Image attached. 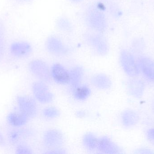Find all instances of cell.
Instances as JSON below:
<instances>
[{"instance_id":"cell-1","label":"cell","mask_w":154,"mask_h":154,"mask_svg":"<svg viewBox=\"0 0 154 154\" xmlns=\"http://www.w3.org/2000/svg\"><path fill=\"white\" fill-rule=\"evenodd\" d=\"M84 23L90 31L103 33L107 30L108 23L106 14L97 5L87 7L83 14Z\"/></svg>"},{"instance_id":"cell-2","label":"cell","mask_w":154,"mask_h":154,"mask_svg":"<svg viewBox=\"0 0 154 154\" xmlns=\"http://www.w3.org/2000/svg\"><path fill=\"white\" fill-rule=\"evenodd\" d=\"M82 38L95 55L103 57L109 52V43L103 33L90 30L83 34Z\"/></svg>"},{"instance_id":"cell-3","label":"cell","mask_w":154,"mask_h":154,"mask_svg":"<svg viewBox=\"0 0 154 154\" xmlns=\"http://www.w3.org/2000/svg\"><path fill=\"white\" fill-rule=\"evenodd\" d=\"M16 107L29 119L35 118L38 112L37 100L28 95H19L16 98Z\"/></svg>"},{"instance_id":"cell-4","label":"cell","mask_w":154,"mask_h":154,"mask_svg":"<svg viewBox=\"0 0 154 154\" xmlns=\"http://www.w3.org/2000/svg\"><path fill=\"white\" fill-rule=\"evenodd\" d=\"M120 66L123 71L130 78L136 77L140 73L137 61L130 52L125 49L120 51L119 55Z\"/></svg>"},{"instance_id":"cell-5","label":"cell","mask_w":154,"mask_h":154,"mask_svg":"<svg viewBox=\"0 0 154 154\" xmlns=\"http://www.w3.org/2000/svg\"><path fill=\"white\" fill-rule=\"evenodd\" d=\"M28 68L30 72L40 81L48 84L51 83L50 68L44 61L39 59L32 60L29 63Z\"/></svg>"},{"instance_id":"cell-6","label":"cell","mask_w":154,"mask_h":154,"mask_svg":"<svg viewBox=\"0 0 154 154\" xmlns=\"http://www.w3.org/2000/svg\"><path fill=\"white\" fill-rule=\"evenodd\" d=\"M45 47L49 54L56 57H65L69 54L70 49L58 36L52 35L45 41Z\"/></svg>"},{"instance_id":"cell-7","label":"cell","mask_w":154,"mask_h":154,"mask_svg":"<svg viewBox=\"0 0 154 154\" xmlns=\"http://www.w3.org/2000/svg\"><path fill=\"white\" fill-rule=\"evenodd\" d=\"M11 57L16 60H23L29 58L33 52V47L29 42L18 40L12 42L8 48Z\"/></svg>"},{"instance_id":"cell-8","label":"cell","mask_w":154,"mask_h":154,"mask_svg":"<svg viewBox=\"0 0 154 154\" xmlns=\"http://www.w3.org/2000/svg\"><path fill=\"white\" fill-rule=\"evenodd\" d=\"M32 91L35 99L41 104H48L53 101L54 94L48 84L43 81H35L32 86Z\"/></svg>"},{"instance_id":"cell-9","label":"cell","mask_w":154,"mask_h":154,"mask_svg":"<svg viewBox=\"0 0 154 154\" xmlns=\"http://www.w3.org/2000/svg\"><path fill=\"white\" fill-rule=\"evenodd\" d=\"M64 143V135L58 129H48L43 133L42 143L48 150L62 148Z\"/></svg>"},{"instance_id":"cell-10","label":"cell","mask_w":154,"mask_h":154,"mask_svg":"<svg viewBox=\"0 0 154 154\" xmlns=\"http://www.w3.org/2000/svg\"><path fill=\"white\" fill-rule=\"evenodd\" d=\"M99 153L122 154L125 153L124 150L110 137L103 136L99 137L97 149Z\"/></svg>"},{"instance_id":"cell-11","label":"cell","mask_w":154,"mask_h":154,"mask_svg":"<svg viewBox=\"0 0 154 154\" xmlns=\"http://www.w3.org/2000/svg\"><path fill=\"white\" fill-rule=\"evenodd\" d=\"M51 79L57 84L64 85L69 84V71L60 63H54L50 68Z\"/></svg>"},{"instance_id":"cell-12","label":"cell","mask_w":154,"mask_h":154,"mask_svg":"<svg viewBox=\"0 0 154 154\" xmlns=\"http://www.w3.org/2000/svg\"><path fill=\"white\" fill-rule=\"evenodd\" d=\"M140 72L148 81L154 83V61L147 57H141L137 60Z\"/></svg>"},{"instance_id":"cell-13","label":"cell","mask_w":154,"mask_h":154,"mask_svg":"<svg viewBox=\"0 0 154 154\" xmlns=\"http://www.w3.org/2000/svg\"><path fill=\"white\" fill-rule=\"evenodd\" d=\"M145 84L141 79L132 77L128 80L126 89L128 94L135 99L142 98L144 94Z\"/></svg>"},{"instance_id":"cell-14","label":"cell","mask_w":154,"mask_h":154,"mask_svg":"<svg viewBox=\"0 0 154 154\" xmlns=\"http://www.w3.org/2000/svg\"><path fill=\"white\" fill-rule=\"evenodd\" d=\"M120 120L124 128L130 129L138 124L140 122V115L134 109H126L120 114Z\"/></svg>"},{"instance_id":"cell-15","label":"cell","mask_w":154,"mask_h":154,"mask_svg":"<svg viewBox=\"0 0 154 154\" xmlns=\"http://www.w3.org/2000/svg\"><path fill=\"white\" fill-rule=\"evenodd\" d=\"M29 120L28 117L17 109L9 112L6 117L7 124L13 128H22Z\"/></svg>"},{"instance_id":"cell-16","label":"cell","mask_w":154,"mask_h":154,"mask_svg":"<svg viewBox=\"0 0 154 154\" xmlns=\"http://www.w3.org/2000/svg\"><path fill=\"white\" fill-rule=\"evenodd\" d=\"M91 85L100 90H108L112 86L111 79L104 73H97L93 75L90 79Z\"/></svg>"},{"instance_id":"cell-17","label":"cell","mask_w":154,"mask_h":154,"mask_svg":"<svg viewBox=\"0 0 154 154\" xmlns=\"http://www.w3.org/2000/svg\"><path fill=\"white\" fill-rule=\"evenodd\" d=\"M35 134V131L31 129L14 128L8 133V139L12 143H18L20 139L32 137Z\"/></svg>"},{"instance_id":"cell-18","label":"cell","mask_w":154,"mask_h":154,"mask_svg":"<svg viewBox=\"0 0 154 154\" xmlns=\"http://www.w3.org/2000/svg\"><path fill=\"white\" fill-rule=\"evenodd\" d=\"M69 75L70 89L75 87L82 84L84 77V68L81 66H74L69 70Z\"/></svg>"},{"instance_id":"cell-19","label":"cell","mask_w":154,"mask_h":154,"mask_svg":"<svg viewBox=\"0 0 154 154\" xmlns=\"http://www.w3.org/2000/svg\"><path fill=\"white\" fill-rule=\"evenodd\" d=\"M70 91L73 98L79 102H83L87 100L91 93L90 88L88 85L83 84L70 89Z\"/></svg>"},{"instance_id":"cell-20","label":"cell","mask_w":154,"mask_h":154,"mask_svg":"<svg viewBox=\"0 0 154 154\" xmlns=\"http://www.w3.org/2000/svg\"><path fill=\"white\" fill-rule=\"evenodd\" d=\"M7 49V28L5 21L0 18V64L4 60Z\"/></svg>"},{"instance_id":"cell-21","label":"cell","mask_w":154,"mask_h":154,"mask_svg":"<svg viewBox=\"0 0 154 154\" xmlns=\"http://www.w3.org/2000/svg\"><path fill=\"white\" fill-rule=\"evenodd\" d=\"M99 137L94 133L88 132L82 137V143L87 151L94 152L97 151Z\"/></svg>"},{"instance_id":"cell-22","label":"cell","mask_w":154,"mask_h":154,"mask_svg":"<svg viewBox=\"0 0 154 154\" xmlns=\"http://www.w3.org/2000/svg\"><path fill=\"white\" fill-rule=\"evenodd\" d=\"M56 27L60 32L66 34L72 33L74 30V25L67 17L61 16L56 21Z\"/></svg>"},{"instance_id":"cell-23","label":"cell","mask_w":154,"mask_h":154,"mask_svg":"<svg viewBox=\"0 0 154 154\" xmlns=\"http://www.w3.org/2000/svg\"><path fill=\"white\" fill-rule=\"evenodd\" d=\"M42 115L45 119L53 120L59 117L60 111L56 107H47L42 110Z\"/></svg>"},{"instance_id":"cell-24","label":"cell","mask_w":154,"mask_h":154,"mask_svg":"<svg viewBox=\"0 0 154 154\" xmlns=\"http://www.w3.org/2000/svg\"><path fill=\"white\" fill-rule=\"evenodd\" d=\"M15 153L18 154H31L33 153L32 148L27 144L21 143L17 145L15 148Z\"/></svg>"},{"instance_id":"cell-25","label":"cell","mask_w":154,"mask_h":154,"mask_svg":"<svg viewBox=\"0 0 154 154\" xmlns=\"http://www.w3.org/2000/svg\"><path fill=\"white\" fill-rule=\"evenodd\" d=\"M47 154H65L67 153L66 151L62 148H56V149H49L47 150L44 152Z\"/></svg>"},{"instance_id":"cell-26","label":"cell","mask_w":154,"mask_h":154,"mask_svg":"<svg viewBox=\"0 0 154 154\" xmlns=\"http://www.w3.org/2000/svg\"><path fill=\"white\" fill-rule=\"evenodd\" d=\"M135 154H154V152L152 149L146 147L138 148L135 151Z\"/></svg>"},{"instance_id":"cell-27","label":"cell","mask_w":154,"mask_h":154,"mask_svg":"<svg viewBox=\"0 0 154 154\" xmlns=\"http://www.w3.org/2000/svg\"><path fill=\"white\" fill-rule=\"evenodd\" d=\"M146 137L148 141L154 144V128H150L147 130Z\"/></svg>"},{"instance_id":"cell-28","label":"cell","mask_w":154,"mask_h":154,"mask_svg":"<svg viewBox=\"0 0 154 154\" xmlns=\"http://www.w3.org/2000/svg\"><path fill=\"white\" fill-rule=\"evenodd\" d=\"M6 140L5 137L3 134L2 131L0 127V147L5 148L6 146Z\"/></svg>"},{"instance_id":"cell-29","label":"cell","mask_w":154,"mask_h":154,"mask_svg":"<svg viewBox=\"0 0 154 154\" xmlns=\"http://www.w3.org/2000/svg\"><path fill=\"white\" fill-rule=\"evenodd\" d=\"M75 115L77 117L79 118H83L87 115V113L84 110H78L76 112Z\"/></svg>"},{"instance_id":"cell-30","label":"cell","mask_w":154,"mask_h":154,"mask_svg":"<svg viewBox=\"0 0 154 154\" xmlns=\"http://www.w3.org/2000/svg\"><path fill=\"white\" fill-rule=\"evenodd\" d=\"M15 2L20 4H24L32 2L33 0H14Z\"/></svg>"},{"instance_id":"cell-31","label":"cell","mask_w":154,"mask_h":154,"mask_svg":"<svg viewBox=\"0 0 154 154\" xmlns=\"http://www.w3.org/2000/svg\"><path fill=\"white\" fill-rule=\"evenodd\" d=\"M83 0H69V2L74 4H79L82 2Z\"/></svg>"},{"instance_id":"cell-32","label":"cell","mask_w":154,"mask_h":154,"mask_svg":"<svg viewBox=\"0 0 154 154\" xmlns=\"http://www.w3.org/2000/svg\"><path fill=\"white\" fill-rule=\"evenodd\" d=\"M152 109L153 112V113H154V100H153V101L152 102Z\"/></svg>"}]
</instances>
